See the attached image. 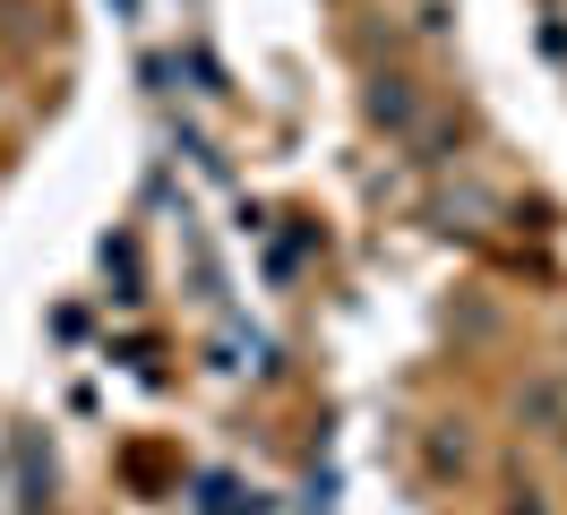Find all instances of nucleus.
<instances>
[{"mask_svg": "<svg viewBox=\"0 0 567 515\" xmlns=\"http://www.w3.org/2000/svg\"><path fill=\"white\" fill-rule=\"evenodd\" d=\"M370 112H379L388 130H413V78H379V95H370Z\"/></svg>", "mask_w": 567, "mask_h": 515, "instance_id": "obj_1", "label": "nucleus"}]
</instances>
